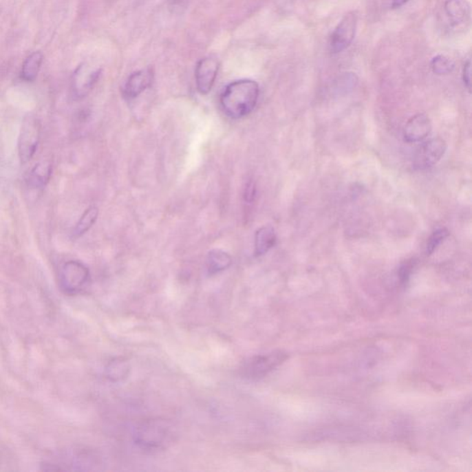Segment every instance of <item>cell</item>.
Here are the masks:
<instances>
[{
    "label": "cell",
    "instance_id": "obj_3",
    "mask_svg": "<svg viewBox=\"0 0 472 472\" xmlns=\"http://www.w3.org/2000/svg\"><path fill=\"white\" fill-rule=\"evenodd\" d=\"M288 359V354L276 351L267 354L257 355L249 358L240 369L241 374L250 380H257L268 376Z\"/></svg>",
    "mask_w": 472,
    "mask_h": 472
},
{
    "label": "cell",
    "instance_id": "obj_5",
    "mask_svg": "<svg viewBox=\"0 0 472 472\" xmlns=\"http://www.w3.org/2000/svg\"><path fill=\"white\" fill-rule=\"evenodd\" d=\"M61 286L67 294H73L81 291L89 279V270L83 263L70 260L61 268Z\"/></svg>",
    "mask_w": 472,
    "mask_h": 472
},
{
    "label": "cell",
    "instance_id": "obj_11",
    "mask_svg": "<svg viewBox=\"0 0 472 472\" xmlns=\"http://www.w3.org/2000/svg\"><path fill=\"white\" fill-rule=\"evenodd\" d=\"M432 131V122L425 114H417L407 122L404 129V140L408 143L420 142Z\"/></svg>",
    "mask_w": 472,
    "mask_h": 472
},
{
    "label": "cell",
    "instance_id": "obj_17",
    "mask_svg": "<svg viewBox=\"0 0 472 472\" xmlns=\"http://www.w3.org/2000/svg\"><path fill=\"white\" fill-rule=\"evenodd\" d=\"M129 362L122 357L111 361L107 366V376L113 382L123 380L129 376Z\"/></svg>",
    "mask_w": 472,
    "mask_h": 472
},
{
    "label": "cell",
    "instance_id": "obj_13",
    "mask_svg": "<svg viewBox=\"0 0 472 472\" xmlns=\"http://www.w3.org/2000/svg\"><path fill=\"white\" fill-rule=\"evenodd\" d=\"M275 230L271 226H263L255 235V256L260 257L267 254L276 245Z\"/></svg>",
    "mask_w": 472,
    "mask_h": 472
},
{
    "label": "cell",
    "instance_id": "obj_7",
    "mask_svg": "<svg viewBox=\"0 0 472 472\" xmlns=\"http://www.w3.org/2000/svg\"><path fill=\"white\" fill-rule=\"evenodd\" d=\"M447 151V142L441 138L428 140L418 151L414 159V167L425 170L438 164Z\"/></svg>",
    "mask_w": 472,
    "mask_h": 472
},
{
    "label": "cell",
    "instance_id": "obj_4",
    "mask_svg": "<svg viewBox=\"0 0 472 472\" xmlns=\"http://www.w3.org/2000/svg\"><path fill=\"white\" fill-rule=\"evenodd\" d=\"M41 124L39 119L34 116L28 115L23 118L19 136V158L21 164L31 161L39 144Z\"/></svg>",
    "mask_w": 472,
    "mask_h": 472
},
{
    "label": "cell",
    "instance_id": "obj_21",
    "mask_svg": "<svg viewBox=\"0 0 472 472\" xmlns=\"http://www.w3.org/2000/svg\"><path fill=\"white\" fill-rule=\"evenodd\" d=\"M414 267V259L408 260V261L404 262L403 264L401 265L400 270H398V276H400L401 283L406 284L407 282L409 281Z\"/></svg>",
    "mask_w": 472,
    "mask_h": 472
},
{
    "label": "cell",
    "instance_id": "obj_8",
    "mask_svg": "<svg viewBox=\"0 0 472 472\" xmlns=\"http://www.w3.org/2000/svg\"><path fill=\"white\" fill-rule=\"evenodd\" d=\"M219 66L218 59L214 56H207L197 63L195 78H196L197 91L200 94L206 96L213 89L217 75H218Z\"/></svg>",
    "mask_w": 472,
    "mask_h": 472
},
{
    "label": "cell",
    "instance_id": "obj_19",
    "mask_svg": "<svg viewBox=\"0 0 472 472\" xmlns=\"http://www.w3.org/2000/svg\"><path fill=\"white\" fill-rule=\"evenodd\" d=\"M433 72L438 75H447L454 70L455 63L446 56H436L431 62Z\"/></svg>",
    "mask_w": 472,
    "mask_h": 472
},
{
    "label": "cell",
    "instance_id": "obj_24",
    "mask_svg": "<svg viewBox=\"0 0 472 472\" xmlns=\"http://www.w3.org/2000/svg\"><path fill=\"white\" fill-rule=\"evenodd\" d=\"M409 0H393V8H395V9H397V8H400L403 7V5H405L407 2H408Z\"/></svg>",
    "mask_w": 472,
    "mask_h": 472
},
{
    "label": "cell",
    "instance_id": "obj_16",
    "mask_svg": "<svg viewBox=\"0 0 472 472\" xmlns=\"http://www.w3.org/2000/svg\"><path fill=\"white\" fill-rule=\"evenodd\" d=\"M99 216L98 208L96 206H91L87 208L81 219H78L77 224L73 230V236L75 238L81 237L83 235H85L87 232L96 224L97 219Z\"/></svg>",
    "mask_w": 472,
    "mask_h": 472
},
{
    "label": "cell",
    "instance_id": "obj_2",
    "mask_svg": "<svg viewBox=\"0 0 472 472\" xmlns=\"http://www.w3.org/2000/svg\"><path fill=\"white\" fill-rule=\"evenodd\" d=\"M175 433L172 423L167 420L151 419L141 422L134 433L135 443L145 451H160L173 442Z\"/></svg>",
    "mask_w": 472,
    "mask_h": 472
},
{
    "label": "cell",
    "instance_id": "obj_23",
    "mask_svg": "<svg viewBox=\"0 0 472 472\" xmlns=\"http://www.w3.org/2000/svg\"><path fill=\"white\" fill-rule=\"evenodd\" d=\"M255 195H256V187H255L254 183H252V182H249V183L246 184V187L245 189L246 202H253L255 199Z\"/></svg>",
    "mask_w": 472,
    "mask_h": 472
},
{
    "label": "cell",
    "instance_id": "obj_9",
    "mask_svg": "<svg viewBox=\"0 0 472 472\" xmlns=\"http://www.w3.org/2000/svg\"><path fill=\"white\" fill-rule=\"evenodd\" d=\"M153 70L151 67L133 72L127 78L123 87V96L127 100H133L140 96L146 89L150 88L153 81Z\"/></svg>",
    "mask_w": 472,
    "mask_h": 472
},
{
    "label": "cell",
    "instance_id": "obj_12",
    "mask_svg": "<svg viewBox=\"0 0 472 472\" xmlns=\"http://www.w3.org/2000/svg\"><path fill=\"white\" fill-rule=\"evenodd\" d=\"M444 10L453 25H461L471 18V5L466 0H447Z\"/></svg>",
    "mask_w": 472,
    "mask_h": 472
},
{
    "label": "cell",
    "instance_id": "obj_18",
    "mask_svg": "<svg viewBox=\"0 0 472 472\" xmlns=\"http://www.w3.org/2000/svg\"><path fill=\"white\" fill-rule=\"evenodd\" d=\"M43 56L41 52L32 53L27 58L21 70V78L25 81H34L39 73L41 65H42Z\"/></svg>",
    "mask_w": 472,
    "mask_h": 472
},
{
    "label": "cell",
    "instance_id": "obj_6",
    "mask_svg": "<svg viewBox=\"0 0 472 472\" xmlns=\"http://www.w3.org/2000/svg\"><path fill=\"white\" fill-rule=\"evenodd\" d=\"M357 28V15L354 12L344 16L330 38V50L338 54L347 50L354 39Z\"/></svg>",
    "mask_w": 472,
    "mask_h": 472
},
{
    "label": "cell",
    "instance_id": "obj_14",
    "mask_svg": "<svg viewBox=\"0 0 472 472\" xmlns=\"http://www.w3.org/2000/svg\"><path fill=\"white\" fill-rule=\"evenodd\" d=\"M52 175V164L50 162H38L30 173L29 186L34 189H43L50 180Z\"/></svg>",
    "mask_w": 472,
    "mask_h": 472
},
{
    "label": "cell",
    "instance_id": "obj_10",
    "mask_svg": "<svg viewBox=\"0 0 472 472\" xmlns=\"http://www.w3.org/2000/svg\"><path fill=\"white\" fill-rule=\"evenodd\" d=\"M101 72V69H92L87 65L78 67L73 78V91L78 98H83L92 91L98 81Z\"/></svg>",
    "mask_w": 472,
    "mask_h": 472
},
{
    "label": "cell",
    "instance_id": "obj_22",
    "mask_svg": "<svg viewBox=\"0 0 472 472\" xmlns=\"http://www.w3.org/2000/svg\"><path fill=\"white\" fill-rule=\"evenodd\" d=\"M471 62L469 61L468 63H466L465 65V66H464V69H463V81H464V84H465V86L466 87V88L469 89V91H471Z\"/></svg>",
    "mask_w": 472,
    "mask_h": 472
},
{
    "label": "cell",
    "instance_id": "obj_20",
    "mask_svg": "<svg viewBox=\"0 0 472 472\" xmlns=\"http://www.w3.org/2000/svg\"><path fill=\"white\" fill-rule=\"evenodd\" d=\"M449 236V230L446 228H440L433 233L430 236L429 239L427 244V256H431L438 248V246L444 242Z\"/></svg>",
    "mask_w": 472,
    "mask_h": 472
},
{
    "label": "cell",
    "instance_id": "obj_15",
    "mask_svg": "<svg viewBox=\"0 0 472 472\" xmlns=\"http://www.w3.org/2000/svg\"><path fill=\"white\" fill-rule=\"evenodd\" d=\"M233 259L227 252L221 249H213L207 257V270L211 275L226 270L232 266Z\"/></svg>",
    "mask_w": 472,
    "mask_h": 472
},
{
    "label": "cell",
    "instance_id": "obj_1",
    "mask_svg": "<svg viewBox=\"0 0 472 472\" xmlns=\"http://www.w3.org/2000/svg\"><path fill=\"white\" fill-rule=\"evenodd\" d=\"M259 98V85L253 80L233 81L222 92L221 107L228 118L241 119L253 112Z\"/></svg>",
    "mask_w": 472,
    "mask_h": 472
}]
</instances>
